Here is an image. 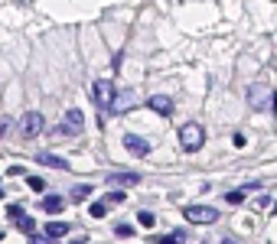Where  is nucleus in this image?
Listing matches in <instances>:
<instances>
[{"label": "nucleus", "instance_id": "nucleus-5", "mask_svg": "<svg viewBox=\"0 0 277 244\" xmlns=\"http://www.w3.org/2000/svg\"><path fill=\"white\" fill-rule=\"evenodd\" d=\"M82 124H85V117H82V111L79 108H68L65 114H62V134H79L82 130Z\"/></svg>", "mask_w": 277, "mask_h": 244}, {"label": "nucleus", "instance_id": "nucleus-12", "mask_svg": "<svg viewBox=\"0 0 277 244\" xmlns=\"http://www.w3.org/2000/svg\"><path fill=\"white\" fill-rule=\"evenodd\" d=\"M68 228H72L68 221H49V225H46V241L49 238H65Z\"/></svg>", "mask_w": 277, "mask_h": 244}, {"label": "nucleus", "instance_id": "nucleus-26", "mask_svg": "<svg viewBox=\"0 0 277 244\" xmlns=\"http://www.w3.org/2000/svg\"><path fill=\"white\" fill-rule=\"evenodd\" d=\"M271 208H274V215H277V202H274V205H271Z\"/></svg>", "mask_w": 277, "mask_h": 244}, {"label": "nucleus", "instance_id": "nucleus-15", "mask_svg": "<svg viewBox=\"0 0 277 244\" xmlns=\"http://www.w3.org/2000/svg\"><path fill=\"white\" fill-rule=\"evenodd\" d=\"M95 189H92V186H75V189H72V202H75V205H79V202H85L88 199V195H92Z\"/></svg>", "mask_w": 277, "mask_h": 244}, {"label": "nucleus", "instance_id": "nucleus-1", "mask_svg": "<svg viewBox=\"0 0 277 244\" xmlns=\"http://www.w3.org/2000/svg\"><path fill=\"white\" fill-rule=\"evenodd\" d=\"M176 140H179V146H183L186 153H199V150H202V143H205L202 124H196V121L183 124V127H179V134H176Z\"/></svg>", "mask_w": 277, "mask_h": 244}, {"label": "nucleus", "instance_id": "nucleus-4", "mask_svg": "<svg viewBox=\"0 0 277 244\" xmlns=\"http://www.w3.org/2000/svg\"><path fill=\"white\" fill-rule=\"evenodd\" d=\"M43 127H46V117L39 114V111H26V114H23V121H20V134H23L26 140L39 137V134H43Z\"/></svg>", "mask_w": 277, "mask_h": 244}, {"label": "nucleus", "instance_id": "nucleus-11", "mask_svg": "<svg viewBox=\"0 0 277 244\" xmlns=\"http://www.w3.org/2000/svg\"><path fill=\"white\" fill-rule=\"evenodd\" d=\"M39 205H43V212H46V215H59L62 208H65V199H59V195H46Z\"/></svg>", "mask_w": 277, "mask_h": 244}, {"label": "nucleus", "instance_id": "nucleus-16", "mask_svg": "<svg viewBox=\"0 0 277 244\" xmlns=\"http://www.w3.org/2000/svg\"><path fill=\"white\" fill-rule=\"evenodd\" d=\"M183 238H186L183 231H173V234H163V238H157L154 244H183Z\"/></svg>", "mask_w": 277, "mask_h": 244}, {"label": "nucleus", "instance_id": "nucleus-3", "mask_svg": "<svg viewBox=\"0 0 277 244\" xmlns=\"http://www.w3.org/2000/svg\"><path fill=\"white\" fill-rule=\"evenodd\" d=\"M183 218H189L192 225H216L219 221V208H212V205H186Z\"/></svg>", "mask_w": 277, "mask_h": 244}, {"label": "nucleus", "instance_id": "nucleus-18", "mask_svg": "<svg viewBox=\"0 0 277 244\" xmlns=\"http://www.w3.org/2000/svg\"><path fill=\"white\" fill-rule=\"evenodd\" d=\"M13 225H17V228H20V231H26V234H30V231H33V218H30V215H26V212H23V215H20V218H17V221H13Z\"/></svg>", "mask_w": 277, "mask_h": 244}, {"label": "nucleus", "instance_id": "nucleus-28", "mask_svg": "<svg viewBox=\"0 0 277 244\" xmlns=\"http://www.w3.org/2000/svg\"><path fill=\"white\" fill-rule=\"evenodd\" d=\"M0 241H4V231H0Z\"/></svg>", "mask_w": 277, "mask_h": 244}, {"label": "nucleus", "instance_id": "nucleus-13", "mask_svg": "<svg viewBox=\"0 0 277 244\" xmlns=\"http://www.w3.org/2000/svg\"><path fill=\"white\" fill-rule=\"evenodd\" d=\"M39 163L43 166H52V170H68V159H62V156H55V153H39Z\"/></svg>", "mask_w": 277, "mask_h": 244}, {"label": "nucleus", "instance_id": "nucleus-27", "mask_svg": "<svg viewBox=\"0 0 277 244\" xmlns=\"http://www.w3.org/2000/svg\"><path fill=\"white\" fill-rule=\"evenodd\" d=\"M30 244H43V241H30Z\"/></svg>", "mask_w": 277, "mask_h": 244}, {"label": "nucleus", "instance_id": "nucleus-22", "mask_svg": "<svg viewBox=\"0 0 277 244\" xmlns=\"http://www.w3.org/2000/svg\"><path fill=\"white\" fill-rule=\"evenodd\" d=\"M7 215H10V218H13V221H17V218H20V215H23V208H20V205H10V208H7Z\"/></svg>", "mask_w": 277, "mask_h": 244}, {"label": "nucleus", "instance_id": "nucleus-10", "mask_svg": "<svg viewBox=\"0 0 277 244\" xmlns=\"http://www.w3.org/2000/svg\"><path fill=\"white\" fill-rule=\"evenodd\" d=\"M248 192H261V183H248V186H241V189L228 192V195H225V202H228V205H241Z\"/></svg>", "mask_w": 277, "mask_h": 244}, {"label": "nucleus", "instance_id": "nucleus-6", "mask_svg": "<svg viewBox=\"0 0 277 244\" xmlns=\"http://www.w3.org/2000/svg\"><path fill=\"white\" fill-rule=\"evenodd\" d=\"M248 104H251V108H267V104H271V88L267 85H251L248 88Z\"/></svg>", "mask_w": 277, "mask_h": 244}, {"label": "nucleus", "instance_id": "nucleus-8", "mask_svg": "<svg viewBox=\"0 0 277 244\" xmlns=\"http://www.w3.org/2000/svg\"><path fill=\"white\" fill-rule=\"evenodd\" d=\"M124 146H127V153H134V156H147L150 153V143L144 140V137H137V134H124Z\"/></svg>", "mask_w": 277, "mask_h": 244}, {"label": "nucleus", "instance_id": "nucleus-23", "mask_svg": "<svg viewBox=\"0 0 277 244\" xmlns=\"http://www.w3.org/2000/svg\"><path fill=\"white\" fill-rule=\"evenodd\" d=\"M4 130H7V121H0V137H4Z\"/></svg>", "mask_w": 277, "mask_h": 244}, {"label": "nucleus", "instance_id": "nucleus-9", "mask_svg": "<svg viewBox=\"0 0 277 244\" xmlns=\"http://www.w3.org/2000/svg\"><path fill=\"white\" fill-rule=\"evenodd\" d=\"M147 108L150 111H157V114H173V98H166V95H150V101H147Z\"/></svg>", "mask_w": 277, "mask_h": 244}, {"label": "nucleus", "instance_id": "nucleus-20", "mask_svg": "<svg viewBox=\"0 0 277 244\" xmlns=\"http://www.w3.org/2000/svg\"><path fill=\"white\" fill-rule=\"evenodd\" d=\"M26 183H30V189H36V192H43V189H46V183H43V179H39V176H30V179H26Z\"/></svg>", "mask_w": 277, "mask_h": 244}, {"label": "nucleus", "instance_id": "nucleus-2", "mask_svg": "<svg viewBox=\"0 0 277 244\" xmlns=\"http://www.w3.org/2000/svg\"><path fill=\"white\" fill-rule=\"evenodd\" d=\"M114 95H117V88L111 85L108 78H98L92 85V101L98 104V111H111V104H114Z\"/></svg>", "mask_w": 277, "mask_h": 244}, {"label": "nucleus", "instance_id": "nucleus-19", "mask_svg": "<svg viewBox=\"0 0 277 244\" xmlns=\"http://www.w3.org/2000/svg\"><path fill=\"white\" fill-rule=\"evenodd\" d=\"M114 234H121V238H130V234H134V225H114Z\"/></svg>", "mask_w": 277, "mask_h": 244}, {"label": "nucleus", "instance_id": "nucleus-14", "mask_svg": "<svg viewBox=\"0 0 277 244\" xmlns=\"http://www.w3.org/2000/svg\"><path fill=\"white\" fill-rule=\"evenodd\" d=\"M88 215H92V218H105V215H108V202L105 199L92 202V205H88Z\"/></svg>", "mask_w": 277, "mask_h": 244}, {"label": "nucleus", "instance_id": "nucleus-24", "mask_svg": "<svg viewBox=\"0 0 277 244\" xmlns=\"http://www.w3.org/2000/svg\"><path fill=\"white\" fill-rule=\"evenodd\" d=\"M222 244H238V241H232V238H225V241H222Z\"/></svg>", "mask_w": 277, "mask_h": 244}, {"label": "nucleus", "instance_id": "nucleus-21", "mask_svg": "<svg viewBox=\"0 0 277 244\" xmlns=\"http://www.w3.org/2000/svg\"><path fill=\"white\" fill-rule=\"evenodd\" d=\"M124 199H127V195H124V192H108V205H117V202H124Z\"/></svg>", "mask_w": 277, "mask_h": 244}, {"label": "nucleus", "instance_id": "nucleus-17", "mask_svg": "<svg viewBox=\"0 0 277 244\" xmlns=\"http://www.w3.org/2000/svg\"><path fill=\"white\" fill-rule=\"evenodd\" d=\"M137 221H141V228H154V225H157V215H154V212H147V208H144V212L137 215Z\"/></svg>", "mask_w": 277, "mask_h": 244}, {"label": "nucleus", "instance_id": "nucleus-25", "mask_svg": "<svg viewBox=\"0 0 277 244\" xmlns=\"http://www.w3.org/2000/svg\"><path fill=\"white\" fill-rule=\"evenodd\" d=\"M0 199H4V183H0Z\"/></svg>", "mask_w": 277, "mask_h": 244}, {"label": "nucleus", "instance_id": "nucleus-7", "mask_svg": "<svg viewBox=\"0 0 277 244\" xmlns=\"http://www.w3.org/2000/svg\"><path fill=\"white\" fill-rule=\"evenodd\" d=\"M137 183H141V173H108V186H114V189H127Z\"/></svg>", "mask_w": 277, "mask_h": 244}]
</instances>
